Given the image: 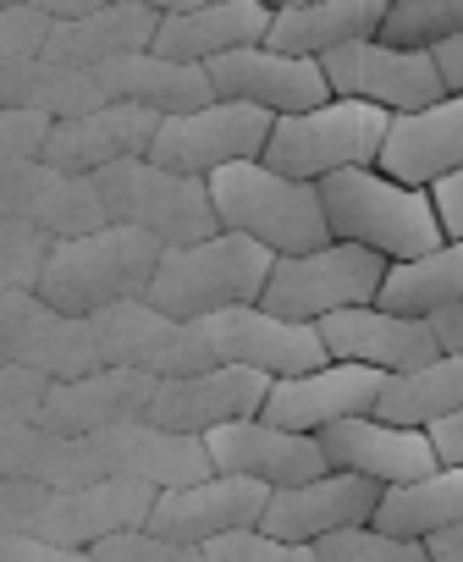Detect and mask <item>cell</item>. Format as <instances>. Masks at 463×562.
I'll use <instances>...</instances> for the list:
<instances>
[{"instance_id":"1","label":"cell","mask_w":463,"mask_h":562,"mask_svg":"<svg viewBox=\"0 0 463 562\" xmlns=\"http://www.w3.org/2000/svg\"><path fill=\"white\" fill-rule=\"evenodd\" d=\"M320 210L331 237L364 243L386 259H408L441 243V221L425 182L386 177L381 166H337L320 182Z\"/></svg>"},{"instance_id":"2","label":"cell","mask_w":463,"mask_h":562,"mask_svg":"<svg viewBox=\"0 0 463 562\" xmlns=\"http://www.w3.org/2000/svg\"><path fill=\"white\" fill-rule=\"evenodd\" d=\"M271 259H276V254H271L260 237L232 232V226H215V232H204V237H193V243L160 248L144 299H149L155 310L177 315V321H199V315H210V310L260 299Z\"/></svg>"},{"instance_id":"3","label":"cell","mask_w":463,"mask_h":562,"mask_svg":"<svg viewBox=\"0 0 463 562\" xmlns=\"http://www.w3.org/2000/svg\"><path fill=\"white\" fill-rule=\"evenodd\" d=\"M155 259H160V237H149L144 226H127V221H105L78 237H50L34 293L50 299L56 310L94 315L100 304L138 299L149 288Z\"/></svg>"},{"instance_id":"4","label":"cell","mask_w":463,"mask_h":562,"mask_svg":"<svg viewBox=\"0 0 463 562\" xmlns=\"http://www.w3.org/2000/svg\"><path fill=\"white\" fill-rule=\"evenodd\" d=\"M215 221L232 232L260 237L271 254H298L331 237L326 210H320V188L309 177H287L276 166H266L260 155L249 160H226L204 177Z\"/></svg>"},{"instance_id":"5","label":"cell","mask_w":463,"mask_h":562,"mask_svg":"<svg viewBox=\"0 0 463 562\" xmlns=\"http://www.w3.org/2000/svg\"><path fill=\"white\" fill-rule=\"evenodd\" d=\"M386 122H392V111H381L370 100L326 94L320 105L271 116V133H266L260 160L276 166V171H287V177H309V182H320L337 166H375L381 138H386Z\"/></svg>"},{"instance_id":"6","label":"cell","mask_w":463,"mask_h":562,"mask_svg":"<svg viewBox=\"0 0 463 562\" xmlns=\"http://www.w3.org/2000/svg\"><path fill=\"white\" fill-rule=\"evenodd\" d=\"M381 276H386V254L348 243V237H326L315 248L276 254L255 304H266L287 321H320L342 304H375Z\"/></svg>"},{"instance_id":"7","label":"cell","mask_w":463,"mask_h":562,"mask_svg":"<svg viewBox=\"0 0 463 562\" xmlns=\"http://www.w3.org/2000/svg\"><path fill=\"white\" fill-rule=\"evenodd\" d=\"M94 182H100L105 215L111 221H127V226H144L149 237H160V248L193 243V237H204V232L221 226L204 177L171 171V166H160L149 155H122V160L100 166Z\"/></svg>"},{"instance_id":"8","label":"cell","mask_w":463,"mask_h":562,"mask_svg":"<svg viewBox=\"0 0 463 562\" xmlns=\"http://www.w3.org/2000/svg\"><path fill=\"white\" fill-rule=\"evenodd\" d=\"M266 133H271V111H266V105L210 94V100L193 105V111L160 116V122H155V138H149L144 155L160 160V166H171V171L210 177V171L226 166V160H249V155H260V149H266Z\"/></svg>"},{"instance_id":"9","label":"cell","mask_w":463,"mask_h":562,"mask_svg":"<svg viewBox=\"0 0 463 562\" xmlns=\"http://www.w3.org/2000/svg\"><path fill=\"white\" fill-rule=\"evenodd\" d=\"M89 331H94L100 364H133V370H149V375H188V370L215 364L204 331L193 321H177V315L155 310L144 293L100 304L89 315Z\"/></svg>"},{"instance_id":"10","label":"cell","mask_w":463,"mask_h":562,"mask_svg":"<svg viewBox=\"0 0 463 562\" xmlns=\"http://www.w3.org/2000/svg\"><path fill=\"white\" fill-rule=\"evenodd\" d=\"M320 67H326L331 94H353V100H370L381 111H414V105H430L436 94H447L430 50L392 45L381 34H359V40L326 50Z\"/></svg>"},{"instance_id":"11","label":"cell","mask_w":463,"mask_h":562,"mask_svg":"<svg viewBox=\"0 0 463 562\" xmlns=\"http://www.w3.org/2000/svg\"><path fill=\"white\" fill-rule=\"evenodd\" d=\"M193 326L204 331L215 359L249 364V370H266V375H298V370H315V364L331 359L315 321H287V315H276V310H266L255 299L210 310Z\"/></svg>"},{"instance_id":"12","label":"cell","mask_w":463,"mask_h":562,"mask_svg":"<svg viewBox=\"0 0 463 562\" xmlns=\"http://www.w3.org/2000/svg\"><path fill=\"white\" fill-rule=\"evenodd\" d=\"M0 359L29 364L45 381H67L100 364L89 315L56 310L50 299H39L34 288H12L0 293Z\"/></svg>"},{"instance_id":"13","label":"cell","mask_w":463,"mask_h":562,"mask_svg":"<svg viewBox=\"0 0 463 562\" xmlns=\"http://www.w3.org/2000/svg\"><path fill=\"white\" fill-rule=\"evenodd\" d=\"M204 72H210V89H215V94L266 105L271 116H282V111H304V105H320V100L331 94L320 56H293V50L266 45V40L210 56Z\"/></svg>"},{"instance_id":"14","label":"cell","mask_w":463,"mask_h":562,"mask_svg":"<svg viewBox=\"0 0 463 562\" xmlns=\"http://www.w3.org/2000/svg\"><path fill=\"white\" fill-rule=\"evenodd\" d=\"M204 452H210V469L249 474V480H266V485H293V480L331 469L315 430H287V425L260 419V414H238V419L210 425Z\"/></svg>"},{"instance_id":"15","label":"cell","mask_w":463,"mask_h":562,"mask_svg":"<svg viewBox=\"0 0 463 562\" xmlns=\"http://www.w3.org/2000/svg\"><path fill=\"white\" fill-rule=\"evenodd\" d=\"M0 199H7V210L18 221L39 226L45 237H78V232H94L111 221L94 171H67L39 155L0 166Z\"/></svg>"},{"instance_id":"16","label":"cell","mask_w":463,"mask_h":562,"mask_svg":"<svg viewBox=\"0 0 463 562\" xmlns=\"http://www.w3.org/2000/svg\"><path fill=\"white\" fill-rule=\"evenodd\" d=\"M266 496L271 485L266 480H249V474H199L188 485H166L155 491L149 502V529L166 535V540H182V546H204L210 535L221 529H238V524H260L266 513Z\"/></svg>"},{"instance_id":"17","label":"cell","mask_w":463,"mask_h":562,"mask_svg":"<svg viewBox=\"0 0 463 562\" xmlns=\"http://www.w3.org/2000/svg\"><path fill=\"white\" fill-rule=\"evenodd\" d=\"M381 381H386V370L353 364V359H326V364L298 370V375H271L260 419L287 425V430H326L331 419L370 414Z\"/></svg>"},{"instance_id":"18","label":"cell","mask_w":463,"mask_h":562,"mask_svg":"<svg viewBox=\"0 0 463 562\" xmlns=\"http://www.w3.org/2000/svg\"><path fill=\"white\" fill-rule=\"evenodd\" d=\"M266 386H271V375H266V370H249V364H226V359H215V364L188 370V375H160V381H155V392H149L144 419L204 436V430H210V425H221V419L260 414Z\"/></svg>"},{"instance_id":"19","label":"cell","mask_w":463,"mask_h":562,"mask_svg":"<svg viewBox=\"0 0 463 562\" xmlns=\"http://www.w3.org/2000/svg\"><path fill=\"white\" fill-rule=\"evenodd\" d=\"M315 326H320V342H326L331 359L375 364L386 375L414 370V364H425V359L441 353L436 326L425 315H397L386 304H342V310L320 315Z\"/></svg>"},{"instance_id":"20","label":"cell","mask_w":463,"mask_h":562,"mask_svg":"<svg viewBox=\"0 0 463 562\" xmlns=\"http://www.w3.org/2000/svg\"><path fill=\"white\" fill-rule=\"evenodd\" d=\"M375 496H381V480L353 474V469H326V474H309V480H293V485H271L260 529L309 546V540H320L342 524H364L375 513Z\"/></svg>"},{"instance_id":"21","label":"cell","mask_w":463,"mask_h":562,"mask_svg":"<svg viewBox=\"0 0 463 562\" xmlns=\"http://www.w3.org/2000/svg\"><path fill=\"white\" fill-rule=\"evenodd\" d=\"M315 436H320V452H326L331 469H353V474H370L381 485L441 469L425 425H397V419H381V414H348V419H331Z\"/></svg>"},{"instance_id":"22","label":"cell","mask_w":463,"mask_h":562,"mask_svg":"<svg viewBox=\"0 0 463 562\" xmlns=\"http://www.w3.org/2000/svg\"><path fill=\"white\" fill-rule=\"evenodd\" d=\"M89 447H94L100 474H127V480L155 485V491H166V485H188V480L210 474L204 436H193V430H171V425H155V419H144V414L94 430Z\"/></svg>"},{"instance_id":"23","label":"cell","mask_w":463,"mask_h":562,"mask_svg":"<svg viewBox=\"0 0 463 562\" xmlns=\"http://www.w3.org/2000/svg\"><path fill=\"white\" fill-rule=\"evenodd\" d=\"M149 502H155V485L127 480V474H100V480H83V485L45 491V502L34 513V535H50L61 546L89 551L100 535H116V529L144 524L149 518Z\"/></svg>"},{"instance_id":"24","label":"cell","mask_w":463,"mask_h":562,"mask_svg":"<svg viewBox=\"0 0 463 562\" xmlns=\"http://www.w3.org/2000/svg\"><path fill=\"white\" fill-rule=\"evenodd\" d=\"M155 122H160V111H149V105L100 100L78 116H56L39 144V160L67 166V171H100L122 155H144L155 138Z\"/></svg>"},{"instance_id":"25","label":"cell","mask_w":463,"mask_h":562,"mask_svg":"<svg viewBox=\"0 0 463 562\" xmlns=\"http://www.w3.org/2000/svg\"><path fill=\"white\" fill-rule=\"evenodd\" d=\"M155 381H160V375L133 370V364H94V370H83V375L50 381V386H45L39 425L67 430V436H94V430H105V425L138 419V414L149 408Z\"/></svg>"},{"instance_id":"26","label":"cell","mask_w":463,"mask_h":562,"mask_svg":"<svg viewBox=\"0 0 463 562\" xmlns=\"http://www.w3.org/2000/svg\"><path fill=\"white\" fill-rule=\"evenodd\" d=\"M375 166L403 182H430L441 171H458L463 166V94L447 89L430 105L392 111Z\"/></svg>"},{"instance_id":"27","label":"cell","mask_w":463,"mask_h":562,"mask_svg":"<svg viewBox=\"0 0 463 562\" xmlns=\"http://www.w3.org/2000/svg\"><path fill=\"white\" fill-rule=\"evenodd\" d=\"M266 23H271V7H260V0H199V7H182V12H160L149 50L177 56V61H210L221 50L266 40Z\"/></svg>"},{"instance_id":"28","label":"cell","mask_w":463,"mask_h":562,"mask_svg":"<svg viewBox=\"0 0 463 562\" xmlns=\"http://www.w3.org/2000/svg\"><path fill=\"white\" fill-rule=\"evenodd\" d=\"M94 78H100L105 100H133V105L160 111V116L193 111V105H204V100L215 94L204 61H177V56H160V50H149V45L100 61Z\"/></svg>"},{"instance_id":"29","label":"cell","mask_w":463,"mask_h":562,"mask_svg":"<svg viewBox=\"0 0 463 562\" xmlns=\"http://www.w3.org/2000/svg\"><path fill=\"white\" fill-rule=\"evenodd\" d=\"M155 23H160V12L138 7V0H100V7H89L78 18H50L45 56L72 61V67H100L111 56L144 50L155 40Z\"/></svg>"},{"instance_id":"30","label":"cell","mask_w":463,"mask_h":562,"mask_svg":"<svg viewBox=\"0 0 463 562\" xmlns=\"http://www.w3.org/2000/svg\"><path fill=\"white\" fill-rule=\"evenodd\" d=\"M0 474L61 491V485L100 480V463H94L89 436H67L39 419H23V425H0Z\"/></svg>"},{"instance_id":"31","label":"cell","mask_w":463,"mask_h":562,"mask_svg":"<svg viewBox=\"0 0 463 562\" xmlns=\"http://www.w3.org/2000/svg\"><path fill=\"white\" fill-rule=\"evenodd\" d=\"M386 0H293V7H276L266 23V45L293 50V56H326L359 34L381 29Z\"/></svg>"},{"instance_id":"32","label":"cell","mask_w":463,"mask_h":562,"mask_svg":"<svg viewBox=\"0 0 463 562\" xmlns=\"http://www.w3.org/2000/svg\"><path fill=\"white\" fill-rule=\"evenodd\" d=\"M370 524L375 529H392V535H408V540H425V535H436L447 524H463V469L458 463H441L430 474L381 485Z\"/></svg>"},{"instance_id":"33","label":"cell","mask_w":463,"mask_h":562,"mask_svg":"<svg viewBox=\"0 0 463 562\" xmlns=\"http://www.w3.org/2000/svg\"><path fill=\"white\" fill-rule=\"evenodd\" d=\"M458 299H463V237H441L425 254L386 259V276L375 288V304H386L397 315H425V321Z\"/></svg>"},{"instance_id":"34","label":"cell","mask_w":463,"mask_h":562,"mask_svg":"<svg viewBox=\"0 0 463 562\" xmlns=\"http://www.w3.org/2000/svg\"><path fill=\"white\" fill-rule=\"evenodd\" d=\"M100 100H105V89H100L94 67H72L45 50L23 56V61H0V105H29L56 122V116H78Z\"/></svg>"},{"instance_id":"35","label":"cell","mask_w":463,"mask_h":562,"mask_svg":"<svg viewBox=\"0 0 463 562\" xmlns=\"http://www.w3.org/2000/svg\"><path fill=\"white\" fill-rule=\"evenodd\" d=\"M458 408H463V353L441 348L436 359L386 375L381 392H375V408H370V414L397 419V425H430V419L458 414Z\"/></svg>"},{"instance_id":"36","label":"cell","mask_w":463,"mask_h":562,"mask_svg":"<svg viewBox=\"0 0 463 562\" xmlns=\"http://www.w3.org/2000/svg\"><path fill=\"white\" fill-rule=\"evenodd\" d=\"M309 557L315 562H425V540L375 529L364 518V524H342V529L309 540Z\"/></svg>"},{"instance_id":"37","label":"cell","mask_w":463,"mask_h":562,"mask_svg":"<svg viewBox=\"0 0 463 562\" xmlns=\"http://www.w3.org/2000/svg\"><path fill=\"white\" fill-rule=\"evenodd\" d=\"M375 34L392 40V45H419V50H430L436 40L463 34V0H386Z\"/></svg>"},{"instance_id":"38","label":"cell","mask_w":463,"mask_h":562,"mask_svg":"<svg viewBox=\"0 0 463 562\" xmlns=\"http://www.w3.org/2000/svg\"><path fill=\"white\" fill-rule=\"evenodd\" d=\"M199 562H315L309 546L282 540L260 524H238V529H221L199 546Z\"/></svg>"},{"instance_id":"39","label":"cell","mask_w":463,"mask_h":562,"mask_svg":"<svg viewBox=\"0 0 463 562\" xmlns=\"http://www.w3.org/2000/svg\"><path fill=\"white\" fill-rule=\"evenodd\" d=\"M45 254H50V237L39 226H29L18 215H0V293L34 288Z\"/></svg>"},{"instance_id":"40","label":"cell","mask_w":463,"mask_h":562,"mask_svg":"<svg viewBox=\"0 0 463 562\" xmlns=\"http://www.w3.org/2000/svg\"><path fill=\"white\" fill-rule=\"evenodd\" d=\"M83 557H94V562H199V546H182V540L155 535L149 524H133V529L100 535Z\"/></svg>"},{"instance_id":"41","label":"cell","mask_w":463,"mask_h":562,"mask_svg":"<svg viewBox=\"0 0 463 562\" xmlns=\"http://www.w3.org/2000/svg\"><path fill=\"white\" fill-rule=\"evenodd\" d=\"M45 386H50V381H45L39 370L0 359V425L39 419V408H45Z\"/></svg>"},{"instance_id":"42","label":"cell","mask_w":463,"mask_h":562,"mask_svg":"<svg viewBox=\"0 0 463 562\" xmlns=\"http://www.w3.org/2000/svg\"><path fill=\"white\" fill-rule=\"evenodd\" d=\"M45 133H50V116H45V111H29V105H0V166L39 155Z\"/></svg>"},{"instance_id":"43","label":"cell","mask_w":463,"mask_h":562,"mask_svg":"<svg viewBox=\"0 0 463 562\" xmlns=\"http://www.w3.org/2000/svg\"><path fill=\"white\" fill-rule=\"evenodd\" d=\"M45 34H50V18H45V12L7 7V0H0V61L39 56V50H45Z\"/></svg>"},{"instance_id":"44","label":"cell","mask_w":463,"mask_h":562,"mask_svg":"<svg viewBox=\"0 0 463 562\" xmlns=\"http://www.w3.org/2000/svg\"><path fill=\"white\" fill-rule=\"evenodd\" d=\"M39 502H45V485H34V480H7V474H0V535L34 529Z\"/></svg>"},{"instance_id":"45","label":"cell","mask_w":463,"mask_h":562,"mask_svg":"<svg viewBox=\"0 0 463 562\" xmlns=\"http://www.w3.org/2000/svg\"><path fill=\"white\" fill-rule=\"evenodd\" d=\"M425 188H430V204H436L441 237H463V166H458V171L430 177Z\"/></svg>"},{"instance_id":"46","label":"cell","mask_w":463,"mask_h":562,"mask_svg":"<svg viewBox=\"0 0 463 562\" xmlns=\"http://www.w3.org/2000/svg\"><path fill=\"white\" fill-rule=\"evenodd\" d=\"M425 430H430V447H436V458L463 469V408H458V414H441V419H430Z\"/></svg>"},{"instance_id":"47","label":"cell","mask_w":463,"mask_h":562,"mask_svg":"<svg viewBox=\"0 0 463 562\" xmlns=\"http://www.w3.org/2000/svg\"><path fill=\"white\" fill-rule=\"evenodd\" d=\"M430 56H436V72H441V83H447L452 94H463V34H447V40H436V45H430Z\"/></svg>"},{"instance_id":"48","label":"cell","mask_w":463,"mask_h":562,"mask_svg":"<svg viewBox=\"0 0 463 562\" xmlns=\"http://www.w3.org/2000/svg\"><path fill=\"white\" fill-rule=\"evenodd\" d=\"M425 562H463V524H447L425 535Z\"/></svg>"},{"instance_id":"49","label":"cell","mask_w":463,"mask_h":562,"mask_svg":"<svg viewBox=\"0 0 463 562\" xmlns=\"http://www.w3.org/2000/svg\"><path fill=\"white\" fill-rule=\"evenodd\" d=\"M430 326H436V342H441V348L463 353V299H458V304H441V310L430 315Z\"/></svg>"},{"instance_id":"50","label":"cell","mask_w":463,"mask_h":562,"mask_svg":"<svg viewBox=\"0 0 463 562\" xmlns=\"http://www.w3.org/2000/svg\"><path fill=\"white\" fill-rule=\"evenodd\" d=\"M7 7H29V12H45V18H78V12L100 7V0H7Z\"/></svg>"},{"instance_id":"51","label":"cell","mask_w":463,"mask_h":562,"mask_svg":"<svg viewBox=\"0 0 463 562\" xmlns=\"http://www.w3.org/2000/svg\"><path fill=\"white\" fill-rule=\"evenodd\" d=\"M138 7H149V12H182V7H199V0H138Z\"/></svg>"},{"instance_id":"52","label":"cell","mask_w":463,"mask_h":562,"mask_svg":"<svg viewBox=\"0 0 463 562\" xmlns=\"http://www.w3.org/2000/svg\"><path fill=\"white\" fill-rule=\"evenodd\" d=\"M260 7H271V12H276V7H293V0H260Z\"/></svg>"},{"instance_id":"53","label":"cell","mask_w":463,"mask_h":562,"mask_svg":"<svg viewBox=\"0 0 463 562\" xmlns=\"http://www.w3.org/2000/svg\"><path fill=\"white\" fill-rule=\"evenodd\" d=\"M0 215H12V210H7V199H0Z\"/></svg>"}]
</instances>
